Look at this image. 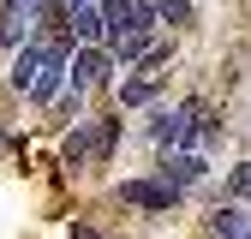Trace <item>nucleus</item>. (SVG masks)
Here are the masks:
<instances>
[{
	"mask_svg": "<svg viewBox=\"0 0 251 239\" xmlns=\"http://www.w3.org/2000/svg\"><path fill=\"white\" fill-rule=\"evenodd\" d=\"M120 143V120H78V126L66 132V143H60V167H90V162H108Z\"/></svg>",
	"mask_w": 251,
	"mask_h": 239,
	"instance_id": "1",
	"label": "nucleus"
},
{
	"mask_svg": "<svg viewBox=\"0 0 251 239\" xmlns=\"http://www.w3.org/2000/svg\"><path fill=\"white\" fill-rule=\"evenodd\" d=\"M72 239H108V233H96L90 221H72Z\"/></svg>",
	"mask_w": 251,
	"mask_h": 239,
	"instance_id": "12",
	"label": "nucleus"
},
{
	"mask_svg": "<svg viewBox=\"0 0 251 239\" xmlns=\"http://www.w3.org/2000/svg\"><path fill=\"white\" fill-rule=\"evenodd\" d=\"M209 239H251V209L245 203H215L209 221H203Z\"/></svg>",
	"mask_w": 251,
	"mask_h": 239,
	"instance_id": "6",
	"label": "nucleus"
},
{
	"mask_svg": "<svg viewBox=\"0 0 251 239\" xmlns=\"http://www.w3.org/2000/svg\"><path fill=\"white\" fill-rule=\"evenodd\" d=\"M108 72H114V54H108V48H78L66 84H72V90H90V84H108Z\"/></svg>",
	"mask_w": 251,
	"mask_h": 239,
	"instance_id": "5",
	"label": "nucleus"
},
{
	"mask_svg": "<svg viewBox=\"0 0 251 239\" xmlns=\"http://www.w3.org/2000/svg\"><path fill=\"white\" fill-rule=\"evenodd\" d=\"M24 30H30V12L6 6L0 12V48H24Z\"/></svg>",
	"mask_w": 251,
	"mask_h": 239,
	"instance_id": "9",
	"label": "nucleus"
},
{
	"mask_svg": "<svg viewBox=\"0 0 251 239\" xmlns=\"http://www.w3.org/2000/svg\"><path fill=\"white\" fill-rule=\"evenodd\" d=\"M198 102H179V108H162V114H155L150 120V138L155 143H162V149H192L198 143Z\"/></svg>",
	"mask_w": 251,
	"mask_h": 239,
	"instance_id": "2",
	"label": "nucleus"
},
{
	"mask_svg": "<svg viewBox=\"0 0 251 239\" xmlns=\"http://www.w3.org/2000/svg\"><path fill=\"white\" fill-rule=\"evenodd\" d=\"M0 149H6V132H0Z\"/></svg>",
	"mask_w": 251,
	"mask_h": 239,
	"instance_id": "13",
	"label": "nucleus"
},
{
	"mask_svg": "<svg viewBox=\"0 0 251 239\" xmlns=\"http://www.w3.org/2000/svg\"><path fill=\"white\" fill-rule=\"evenodd\" d=\"M48 48H54V42H24V48H18V60H12V90H24V96L36 90V78H42V66H48Z\"/></svg>",
	"mask_w": 251,
	"mask_h": 239,
	"instance_id": "7",
	"label": "nucleus"
},
{
	"mask_svg": "<svg viewBox=\"0 0 251 239\" xmlns=\"http://www.w3.org/2000/svg\"><path fill=\"white\" fill-rule=\"evenodd\" d=\"M239 197H251V162H239L227 173V203H239Z\"/></svg>",
	"mask_w": 251,
	"mask_h": 239,
	"instance_id": "11",
	"label": "nucleus"
},
{
	"mask_svg": "<svg viewBox=\"0 0 251 239\" xmlns=\"http://www.w3.org/2000/svg\"><path fill=\"white\" fill-rule=\"evenodd\" d=\"M114 197H120V203H132V209H144V215H168V209L179 203V191H168L155 173H150V179H120Z\"/></svg>",
	"mask_w": 251,
	"mask_h": 239,
	"instance_id": "3",
	"label": "nucleus"
},
{
	"mask_svg": "<svg viewBox=\"0 0 251 239\" xmlns=\"http://www.w3.org/2000/svg\"><path fill=\"white\" fill-rule=\"evenodd\" d=\"M155 18L162 24H192V0H155Z\"/></svg>",
	"mask_w": 251,
	"mask_h": 239,
	"instance_id": "10",
	"label": "nucleus"
},
{
	"mask_svg": "<svg viewBox=\"0 0 251 239\" xmlns=\"http://www.w3.org/2000/svg\"><path fill=\"white\" fill-rule=\"evenodd\" d=\"M203 173H209V162H203V156H192V149H162V162H155V179H162L168 191H179V197L192 191Z\"/></svg>",
	"mask_w": 251,
	"mask_h": 239,
	"instance_id": "4",
	"label": "nucleus"
},
{
	"mask_svg": "<svg viewBox=\"0 0 251 239\" xmlns=\"http://www.w3.org/2000/svg\"><path fill=\"white\" fill-rule=\"evenodd\" d=\"M155 90H162V78H150V72H144V78H126V84L114 90V96H120V108H144V102L155 96Z\"/></svg>",
	"mask_w": 251,
	"mask_h": 239,
	"instance_id": "8",
	"label": "nucleus"
}]
</instances>
